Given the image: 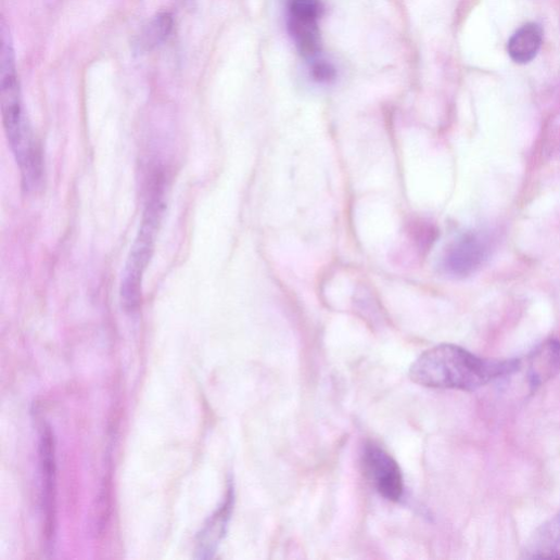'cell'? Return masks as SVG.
Returning a JSON list of instances; mask_svg holds the SVG:
<instances>
[{
    "label": "cell",
    "mask_w": 560,
    "mask_h": 560,
    "mask_svg": "<svg viewBox=\"0 0 560 560\" xmlns=\"http://www.w3.org/2000/svg\"><path fill=\"white\" fill-rule=\"evenodd\" d=\"M0 104L5 132L25 188L37 189L43 175L42 154L25 111L13 38L5 21L0 24Z\"/></svg>",
    "instance_id": "1"
},
{
    "label": "cell",
    "mask_w": 560,
    "mask_h": 560,
    "mask_svg": "<svg viewBox=\"0 0 560 560\" xmlns=\"http://www.w3.org/2000/svg\"><path fill=\"white\" fill-rule=\"evenodd\" d=\"M519 368L516 359H482L460 346L443 344L420 355L410 366L409 378L427 387L475 391Z\"/></svg>",
    "instance_id": "2"
},
{
    "label": "cell",
    "mask_w": 560,
    "mask_h": 560,
    "mask_svg": "<svg viewBox=\"0 0 560 560\" xmlns=\"http://www.w3.org/2000/svg\"><path fill=\"white\" fill-rule=\"evenodd\" d=\"M165 208V188L158 181L152 191L123 273L120 297L126 311H136L142 301L143 277L154 254Z\"/></svg>",
    "instance_id": "3"
},
{
    "label": "cell",
    "mask_w": 560,
    "mask_h": 560,
    "mask_svg": "<svg viewBox=\"0 0 560 560\" xmlns=\"http://www.w3.org/2000/svg\"><path fill=\"white\" fill-rule=\"evenodd\" d=\"M287 10L289 30L297 49L304 58L316 61L321 50L322 0H287Z\"/></svg>",
    "instance_id": "4"
},
{
    "label": "cell",
    "mask_w": 560,
    "mask_h": 560,
    "mask_svg": "<svg viewBox=\"0 0 560 560\" xmlns=\"http://www.w3.org/2000/svg\"><path fill=\"white\" fill-rule=\"evenodd\" d=\"M366 478L377 492L390 501H398L404 493L402 472L396 461L383 449L368 445L362 456Z\"/></svg>",
    "instance_id": "5"
},
{
    "label": "cell",
    "mask_w": 560,
    "mask_h": 560,
    "mask_svg": "<svg viewBox=\"0 0 560 560\" xmlns=\"http://www.w3.org/2000/svg\"><path fill=\"white\" fill-rule=\"evenodd\" d=\"M487 254V239L478 232H467L448 246L444 267L453 276L467 277L483 265Z\"/></svg>",
    "instance_id": "6"
},
{
    "label": "cell",
    "mask_w": 560,
    "mask_h": 560,
    "mask_svg": "<svg viewBox=\"0 0 560 560\" xmlns=\"http://www.w3.org/2000/svg\"><path fill=\"white\" fill-rule=\"evenodd\" d=\"M40 458L43 482V507L46 513V533L50 540L54 535L55 526V497H56V462L55 441L49 428L43 429L40 444Z\"/></svg>",
    "instance_id": "7"
},
{
    "label": "cell",
    "mask_w": 560,
    "mask_h": 560,
    "mask_svg": "<svg viewBox=\"0 0 560 560\" xmlns=\"http://www.w3.org/2000/svg\"><path fill=\"white\" fill-rule=\"evenodd\" d=\"M522 557L526 559L560 558V512L543 523L529 538Z\"/></svg>",
    "instance_id": "8"
},
{
    "label": "cell",
    "mask_w": 560,
    "mask_h": 560,
    "mask_svg": "<svg viewBox=\"0 0 560 560\" xmlns=\"http://www.w3.org/2000/svg\"><path fill=\"white\" fill-rule=\"evenodd\" d=\"M560 371V342L550 340L532 353L527 379L532 390L543 385Z\"/></svg>",
    "instance_id": "9"
},
{
    "label": "cell",
    "mask_w": 560,
    "mask_h": 560,
    "mask_svg": "<svg viewBox=\"0 0 560 560\" xmlns=\"http://www.w3.org/2000/svg\"><path fill=\"white\" fill-rule=\"evenodd\" d=\"M233 502V493L230 489L226 501L209 519L199 535L198 552L201 558H209L216 550L220 539L225 535Z\"/></svg>",
    "instance_id": "10"
},
{
    "label": "cell",
    "mask_w": 560,
    "mask_h": 560,
    "mask_svg": "<svg viewBox=\"0 0 560 560\" xmlns=\"http://www.w3.org/2000/svg\"><path fill=\"white\" fill-rule=\"evenodd\" d=\"M543 31L537 24L522 26L509 40L508 53L518 64H527L540 50Z\"/></svg>",
    "instance_id": "11"
},
{
    "label": "cell",
    "mask_w": 560,
    "mask_h": 560,
    "mask_svg": "<svg viewBox=\"0 0 560 560\" xmlns=\"http://www.w3.org/2000/svg\"><path fill=\"white\" fill-rule=\"evenodd\" d=\"M175 26L174 16L164 12L157 14L137 36L135 47L140 53H149L163 46Z\"/></svg>",
    "instance_id": "12"
},
{
    "label": "cell",
    "mask_w": 560,
    "mask_h": 560,
    "mask_svg": "<svg viewBox=\"0 0 560 560\" xmlns=\"http://www.w3.org/2000/svg\"><path fill=\"white\" fill-rule=\"evenodd\" d=\"M311 76L319 82H330L335 76V68L327 61L316 60L311 64Z\"/></svg>",
    "instance_id": "13"
}]
</instances>
